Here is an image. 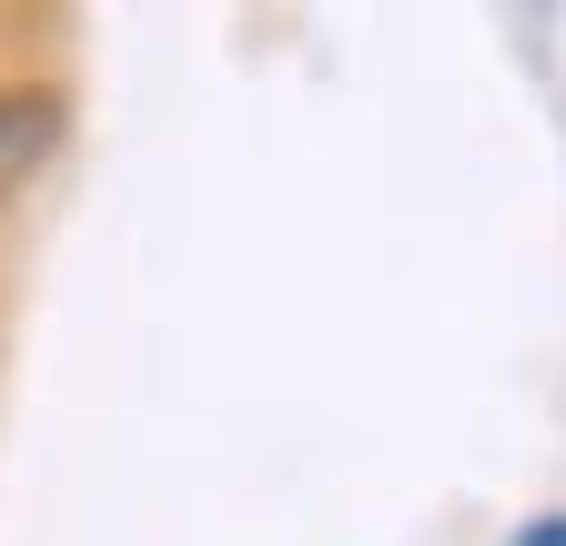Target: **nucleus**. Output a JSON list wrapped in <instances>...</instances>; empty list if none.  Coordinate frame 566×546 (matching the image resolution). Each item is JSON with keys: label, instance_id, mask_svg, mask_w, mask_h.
<instances>
[{"label": "nucleus", "instance_id": "nucleus-1", "mask_svg": "<svg viewBox=\"0 0 566 546\" xmlns=\"http://www.w3.org/2000/svg\"><path fill=\"white\" fill-rule=\"evenodd\" d=\"M71 132H82V112L51 61H0V213H21L71 162Z\"/></svg>", "mask_w": 566, "mask_h": 546}, {"label": "nucleus", "instance_id": "nucleus-2", "mask_svg": "<svg viewBox=\"0 0 566 546\" xmlns=\"http://www.w3.org/2000/svg\"><path fill=\"white\" fill-rule=\"evenodd\" d=\"M506 546H566V506H536V516H516V526H506Z\"/></svg>", "mask_w": 566, "mask_h": 546}]
</instances>
